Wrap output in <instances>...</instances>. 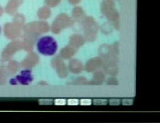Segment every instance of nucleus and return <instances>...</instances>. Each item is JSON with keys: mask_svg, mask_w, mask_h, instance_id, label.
I'll return each instance as SVG.
<instances>
[{"mask_svg": "<svg viewBox=\"0 0 160 123\" xmlns=\"http://www.w3.org/2000/svg\"><path fill=\"white\" fill-rule=\"evenodd\" d=\"M37 51L44 56H53L58 51L56 40L51 36H43L38 38L36 43Z\"/></svg>", "mask_w": 160, "mask_h": 123, "instance_id": "nucleus-1", "label": "nucleus"}, {"mask_svg": "<svg viewBox=\"0 0 160 123\" xmlns=\"http://www.w3.org/2000/svg\"><path fill=\"white\" fill-rule=\"evenodd\" d=\"M18 81L17 83L21 85H28L33 81V76L31 74V71L28 70H24L20 72V74L17 75L15 79Z\"/></svg>", "mask_w": 160, "mask_h": 123, "instance_id": "nucleus-2", "label": "nucleus"}, {"mask_svg": "<svg viewBox=\"0 0 160 123\" xmlns=\"http://www.w3.org/2000/svg\"><path fill=\"white\" fill-rule=\"evenodd\" d=\"M0 33H1V27H0Z\"/></svg>", "mask_w": 160, "mask_h": 123, "instance_id": "nucleus-3", "label": "nucleus"}]
</instances>
